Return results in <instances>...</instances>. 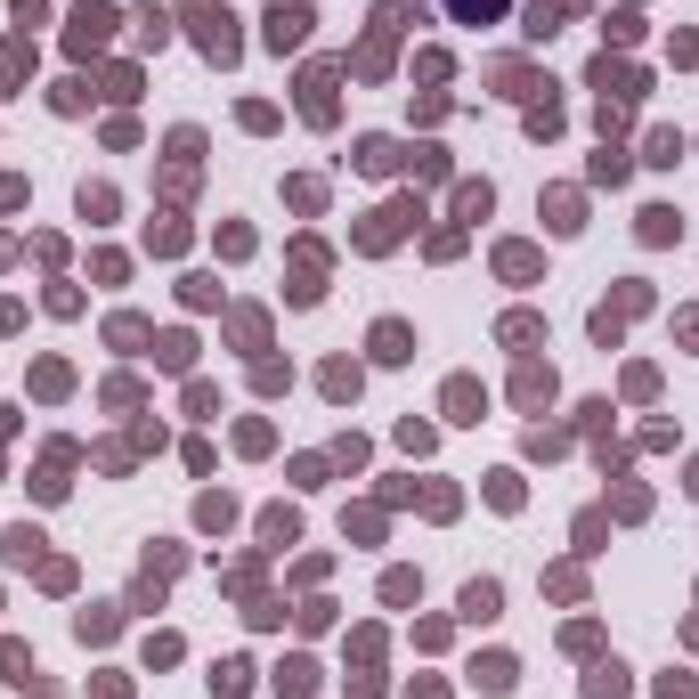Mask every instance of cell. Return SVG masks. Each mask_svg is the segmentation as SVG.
<instances>
[{"label": "cell", "instance_id": "29", "mask_svg": "<svg viewBox=\"0 0 699 699\" xmlns=\"http://www.w3.org/2000/svg\"><path fill=\"white\" fill-rule=\"evenodd\" d=\"M74 634H82V643H106V634H114V610H82Z\"/></svg>", "mask_w": 699, "mask_h": 699}, {"label": "cell", "instance_id": "37", "mask_svg": "<svg viewBox=\"0 0 699 699\" xmlns=\"http://www.w3.org/2000/svg\"><path fill=\"white\" fill-rule=\"evenodd\" d=\"M594 179H602V187H618V179H626V155H618V147H610V155H594Z\"/></svg>", "mask_w": 699, "mask_h": 699}, {"label": "cell", "instance_id": "28", "mask_svg": "<svg viewBox=\"0 0 699 699\" xmlns=\"http://www.w3.org/2000/svg\"><path fill=\"white\" fill-rule=\"evenodd\" d=\"M545 212H553V228H561V236L578 228V196H569V187H553V196H545Z\"/></svg>", "mask_w": 699, "mask_h": 699}, {"label": "cell", "instance_id": "16", "mask_svg": "<svg viewBox=\"0 0 699 699\" xmlns=\"http://www.w3.org/2000/svg\"><path fill=\"white\" fill-rule=\"evenodd\" d=\"M358 171H399V139H358Z\"/></svg>", "mask_w": 699, "mask_h": 699}, {"label": "cell", "instance_id": "12", "mask_svg": "<svg viewBox=\"0 0 699 699\" xmlns=\"http://www.w3.org/2000/svg\"><path fill=\"white\" fill-rule=\"evenodd\" d=\"M439 9H448L456 25H496L504 9H513V0H439Z\"/></svg>", "mask_w": 699, "mask_h": 699}, {"label": "cell", "instance_id": "33", "mask_svg": "<svg viewBox=\"0 0 699 699\" xmlns=\"http://www.w3.org/2000/svg\"><path fill=\"white\" fill-rule=\"evenodd\" d=\"M529 131H537V139H553V131H561V106H553V98H537V106H529Z\"/></svg>", "mask_w": 699, "mask_h": 699}, {"label": "cell", "instance_id": "1", "mask_svg": "<svg viewBox=\"0 0 699 699\" xmlns=\"http://www.w3.org/2000/svg\"><path fill=\"white\" fill-rule=\"evenodd\" d=\"M187 25H196V49L212 57V66H236L244 41H236V17L220 9V0H187Z\"/></svg>", "mask_w": 699, "mask_h": 699}, {"label": "cell", "instance_id": "2", "mask_svg": "<svg viewBox=\"0 0 699 699\" xmlns=\"http://www.w3.org/2000/svg\"><path fill=\"white\" fill-rule=\"evenodd\" d=\"M114 25H122V17L106 9V0H82V9L66 17V49H74V57H98V49L114 41Z\"/></svg>", "mask_w": 699, "mask_h": 699}, {"label": "cell", "instance_id": "13", "mask_svg": "<svg viewBox=\"0 0 699 699\" xmlns=\"http://www.w3.org/2000/svg\"><path fill=\"white\" fill-rule=\"evenodd\" d=\"M25 74H33V49H25V41H0V98H9Z\"/></svg>", "mask_w": 699, "mask_h": 699}, {"label": "cell", "instance_id": "27", "mask_svg": "<svg viewBox=\"0 0 699 699\" xmlns=\"http://www.w3.org/2000/svg\"><path fill=\"white\" fill-rule=\"evenodd\" d=\"M537 334H545V326H537V317H529V309H513V317H504V342H513V350H529Z\"/></svg>", "mask_w": 699, "mask_h": 699}, {"label": "cell", "instance_id": "9", "mask_svg": "<svg viewBox=\"0 0 699 699\" xmlns=\"http://www.w3.org/2000/svg\"><path fill=\"white\" fill-rule=\"evenodd\" d=\"M374 358H383V366H399V358H415V334L399 326V317H383V326H374Z\"/></svg>", "mask_w": 699, "mask_h": 699}, {"label": "cell", "instance_id": "14", "mask_svg": "<svg viewBox=\"0 0 699 699\" xmlns=\"http://www.w3.org/2000/svg\"><path fill=\"white\" fill-rule=\"evenodd\" d=\"M309 691H317V667L309 659H285L277 667V699H309Z\"/></svg>", "mask_w": 699, "mask_h": 699}, {"label": "cell", "instance_id": "39", "mask_svg": "<svg viewBox=\"0 0 699 699\" xmlns=\"http://www.w3.org/2000/svg\"><path fill=\"white\" fill-rule=\"evenodd\" d=\"M659 699H699V683H691V675H667V683H659Z\"/></svg>", "mask_w": 699, "mask_h": 699}, {"label": "cell", "instance_id": "8", "mask_svg": "<svg viewBox=\"0 0 699 699\" xmlns=\"http://www.w3.org/2000/svg\"><path fill=\"white\" fill-rule=\"evenodd\" d=\"M66 472H74V448L57 439V448L41 456V472H33V488H41V496H66Z\"/></svg>", "mask_w": 699, "mask_h": 699}, {"label": "cell", "instance_id": "3", "mask_svg": "<svg viewBox=\"0 0 699 699\" xmlns=\"http://www.w3.org/2000/svg\"><path fill=\"white\" fill-rule=\"evenodd\" d=\"M350 66H334V57H317V66L301 74V114L309 122H334V82H342Z\"/></svg>", "mask_w": 699, "mask_h": 699}, {"label": "cell", "instance_id": "20", "mask_svg": "<svg viewBox=\"0 0 699 699\" xmlns=\"http://www.w3.org/2000/svg\"><path fill=\"white\" fill-rule=\"evenodd\" d=\"M496 269L521 285V277H537V252H529V244H504V252H496Z\"/></svg>", "mask_w": 699, "mask_h": 699}, {"label": "cell", "instance_id": "26", "mask_svg": "<svg viewBox=\"0 0 699 699\" xmlns=\"http://www.w3.org/2000/svg\"><path fill=\"white\" fill-rule=\"evenodd\" d=\"M586 699H626V667H594V683H586Z\"/></svg>", "mask_w": 699, "mask_h": 699}, {"label": "cell", "instance_id": "21", "mask_svg": "<svg viewBox=\"0 0 699 699\" xmlns=\"http://www.w3.org/2000/svg\"><path fill=\"white\" fill-rule=\"evenodd\" d=\"M131 25H139V49H163V41H171V17H163V9H139Z\"/></svg>", "mask_w": 699, "mask_h": 699}, {"label": "cell", "instance_id": "40", "mask_svg": "<svg viewBox=\"0 0 699 699\" xmlns=\"http://www.w3.org/2000/svg\"><path fill=\"white\" fill-rule=\"evenodd\" d=\"M691 496H699V464H691Z\"/></svg>", "mask_w": 699, "mask_h": 699}, {"label": "cell", "instance_id": "4", "mask_svg": "<svg viewBox=\"0 0 699 699\" xmlns=\"http://www.w3.org/2000/svg\"><path fill=\"white\" fill-rule=\"evenodd\" d=\"M407 220H423V204H383V212L358 228V252H391V244L407 236Z\"/></svg>", "mask_w": 699, "mask_h": 699}, {"label": "cell", "instance_id": "24", "mask_svg": "<svg viewBox=\"0 0 699 699\" xmlns=\"http://www.w3.org/2000/svg\"><path fill=\"white\" fill-rule=\"evenodd\" d=\"M33 675V651L25 643H0V683H25Z\"/></svg>", "mask_w": 699, "mask_h": 699}, {"label": "cell", "instance_id": "30", "mask_svg": "<svg viewBox=\"0 0 699 699\" xmlns=\"http://www.w3.org/2000/svg\"><path fill=\"white\" fill-rule=\"evenodd\" d=\"M155 358H163V366H171V374H179V366H187V358H196V342H187V334H163V342H155Z\"/></svg>", "mask_w": 699, "mask_h": 699}, {"label": "cell", "instance_id": "6", "mask_svg": "<svg viewBox=\"0 0 699 699\" xmlns=\"http://www.w3.org/2000/svg\"><path fill=\"white\" fill-rule=\"evenodd\" d=\"M309 41V0H269V49H301Z\"/></svg>", "mask_w": 699, "mask_h": 699}, {"label": "cell", "instance_id": "15", "mask_svg": "<svg viewBox=\"0 0 699 699\" xmlns=\"http://www.w3.org/2000/svg\"><path fill=\"white\" fill-rule=\"evenodd\" d=\"M472 675H480V691H513V683H521V667L504 659V651H488V659H480Z\"/></svg>", "mask_w": 699, "mask_h": 699}, {"label": "cell", "instance_id": "5", "mask_svg": "<svg viewBox=\"0 0 699 699\" xmlns=\"http://www.w3.org/2000/svg\"><path fill=\"white\" fill-rule=\"evenodd\" d=\"M610 106H634V98H643V74H634V66H618V57H594V74H586Z\"/></svg>", "mask_w": 699, "mask_h": 699}, {"label": "cell", "instance_id": "23", "mask_svg": "<svg viewBox=\"0 0 699 699\" xmlns=\"http://www.w3.org/2000/svg\"><path fill=\"white\" fill-rule=\"evenodd\" d=\"M317 383H326V399H358V366H342V358H334L326 374H317Z\"/></svg>", "mask_w": 699, "mask_h": 699}, {"label": "cell", "instance_id": "25", "mask_svg": "<svg viewBox=\"0 0 699 699\" xmlns=\"http://www.w3.org/2000/svg\"><path fill=\"white\" fill-rule=\"evenodd\" d=\"M643 147H651V155H643V163H659V171H667V163H675V155H683V131H651V139H643Z\"/></svg>", "mask_w": 699, "mask_h": 699}, {"label": "cell", "instance_id": "11", "mask_svg": "<svg viewBox=\"0 0 699 699\" xmlns=\"http://www.w3.org/2000/svg\"><path fill=\"white\" fill-rule=\"evenodd\" d=\"M480 407H488V391L472 383V374H456V383H448V415L456 423H480Z\"/></svg>", "mask_w": 699, "mask_h": 699}, {"label": "cell", "instance_id": "22", "mask_svg": "<svg viewBox=\"0 0 699 699\" xmlns=\"http://www.w3.org/2000/svg\"><path fill=\"white\" fill-rule=\"evenodd\" d=\"M675 228H683V220H675L667 204H651V212H643V244H675Z\"/></svg>", "mask_w": 699, "mask_h": 699}, {"label": "cell", "instance_id": "10", "mask_svg": "<svg viewBox=\"0 0 699 699\" xmlns=\"http://www.w3.org/2000/svg\"><path fill=\"white\" fill-rule=\"evenodd\" d=\"M513 399H521V407H545V399H553V366H537V358H529V366L513 374Z\"/></svg>", "mask_w": 699, "mask_h": 699}, {"label": "cell", "instance_id": "36", "mask_svg": "<svg viewBox=\"0 0 699 699\" xmlns=\"http://www.w3.org/2000/svg\"><path fill=\"white\" fill-rule=\"evenodd\" d=\"M106 98H139V74L131 66H106Z\"/></svg>", "mask_w": 699, "mask_h": 699}, {"label": "cell", "instance_id": "17", "mask_svg": "<svg viewBox=\"0 0 699 699\" xmlns=\"http://www.w3.org/2000/svg\"><path fill=\"white\" fill-rule=\"evenodd\" d=\"M488 204H496L488 179H464V187H456V220H488Z\"/></svg>", "mask_w": 699, "mask_h": 699}, {"label": "cell", "instance_id": "7", "mask_svg": "<svg viewBox=\"0 0 699 699\" xmlns=\"http://www.w3.org/2000/svg\"><path fill=\"white\" fill-rule=\"evenodd\" d=\"M293 277H301L293 301H317V293H326V285H317V277H326V244H301V252H293Z\"/></svg>", "mask_w": 699, "mask_h": 699}, {"label": "cell", "instance_id": "38", "mask_svg": "<svg viewBox=\"0 0 699 699\" xmlns=\"http://www.w3.org/2000/svg\"><path fill=\"white\" fill-rule=\"evenodd\" d=\"M25 204V179H9V171H0V212H17Z\"/></svg>", "mask_w": 699, "mask_h": 699}, {"label": "cell", "instance_id": "32", "mask_svg": "<svg viewBox=\"0 0 699 699\" xmlns=\"http://www.w3.org/2000/svg\"><path fill=\"white\" fill-rule=\"evenodd\" d=\"M9 561H17V569L41 561V529H9Z\"/></svg>", "mask_w": 699, "mask_h": 699}, {"label": "cell", "instance_id": "19", "mask_svg": "<svg viewBox=\"0 0 699 699\" xmlns=\"http://www.w3.org/2000/svg\"><path fill=\"white\" fill-rule=\"evenodd\" d=\"M244 683H252L244 659H220V667H212V691H220V699H244Z\"/></svg>", "mask_w": 699, "mask_h": 699}, {"label": "cell", "instance_id": "34", "mask_svg": "<svg viewBox=\"0 0 699 699\" xmlns=\"http://www.w3.org/2000/svg\"><path fill=\"white\" fill-rule=\"evenodd\" d=\"M82 220H114V187H82Z\"/></svg>", "mask_w": 699, "mask_h": 699}, {"label": "cell", "instance_id": "35", "mask_svg": "<svg viewBox=\"0 0 699 699\" xmlns=\"http://www.w3.org/2000/svg\"><path fill=\"white\" fill-rule=\"evenodd\" d=\"M261 334H269V326H261V309H236V342H244V350H261Z\"/></svg>", "mask_w": 699, "mask_h": 699}, {"label": "cell", "instance_id": "31", "mask_svg": "<svg viewBox=\"0 0 699 699\" xmlns=\"http://www.w3.org/2000/svg\"><path fill=\"white\" fill-rule=\"evenodd\" d=\"M261 537H269V545H293L301 521H293V513H261Z\"/></svg>", "mask_w": 699, "mask_h": 699}, {"label": "cell", "instance_id": "18", "mask_svg": "<svg viewBox=\"0 0 699 699\" xmlns=\"http://www.w3.org/2000/svg\"><path fill=\"white\" fill-rule=\"evenodd\" d=\"M496 602H504L496 578H472V586H464V618H496Z\"/></svg>", "mask_w": 699, "mask_h": 699}]
</instances>
